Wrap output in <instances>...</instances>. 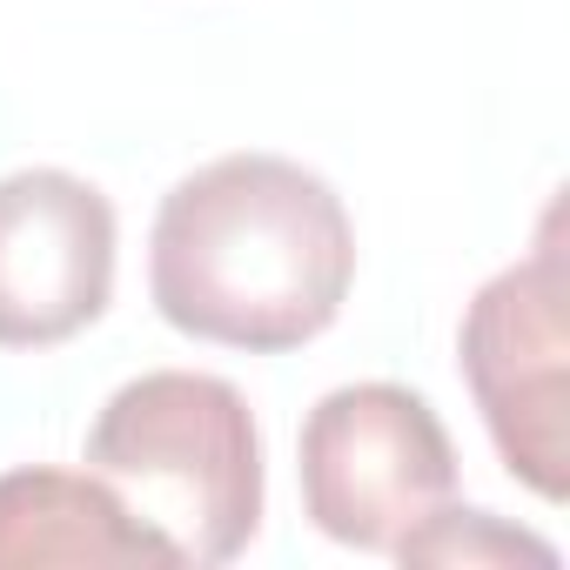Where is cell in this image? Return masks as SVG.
Segmentation results:
<instances>
[{
	"label": "cell",
	"mask_w": 570,
	"mask_h": 570,
	"mask_svg": "<svg viewBox=\"0 0 570 570\" xmlns=\"http://www.w3.org/2000/svg\"><path fill=\"white\" fill-rule=\"evenodd\" d=\"M88 470L181 563H228L262 530V436L222 376L148 370L121 383L88 430Z\"/></svg>",
	"instance_id": "cell-2"
},
{
	"label": "cell",
	"mask_w": 570,
	"mask_h": 570,
	"mask_svg": "<svg viewBox=\"0 0 570 570\" xmlns=\"http://www.w3.org/2000/svg\"><path fill=\"white\" fill-rule=\"evenodd\" d=\"M356 282L343 195L289 155H222L161 195L148 296L168 330L248 356L316 343Z\"/></svg>",
	"instance_id": "cell-1"
},
{
	"label": "cell",
	"mask_w": 570,
	"mask_h": 570,
	"mask_svg": "<svg viewBox=\"0 0 570 570\" xmlns=\"http://www.w3.org/2000/svg\"><path fill=\"white\" fill-rule=\"evenodd\" d=\"M463 383L503 470L543 503L570 497V255L563 195L537 222V248L497 268L456 330Z\"/></svg>",
	"instance_id": "cell-3"
},
{
	"label": "cell",
	"mask_w": 570,
	"mask_h": 570,
	"mask_svg": "<svg viewBox=\"0 0 570 570\" xmlns=\"http://www.w3.org/2000/svg\"><path fill=\"white\" fill-rule=\"evenodd\" d=\"M390 557L396 563H463V570H497V563H543V570H557V543H543L530 530H510L490 510H456V503L430 510L410 537H396Z\"/></svg>",
	"instance_id": "cell-7"
},
{
	"label": "cell",
	"mask_w": 570,
	"mask_h": 570,
	"mask_svg": "<svg viewBox=\"0 0 570 570\" xmlns=\"http://www.w3.org/2000/svg\"><path fill=\"white\" fill-rule=\"evenodd\" d=\"M41 563H155L188 570L181 550L148 530L95 470H8L0 476V570Z\"/></svg>",
	"instance_id": "cell-6"
},
{
	"label": "cell",
	"mask_w": 570,
	"mask_h": 570,
	"mask_svg": "<svg viewBox=\"0 0 570 570\" xmlns=\"http://www.w3.org/2000/svg\"><path fill=\"white\" fill-rule=\"evenodd\" d=\"M303 510L330 543L396 550L430 510L456 503L443 416L403 383H343L303 423Z\"/></svg>",
	"instance_id": "cell-4"
},
{
	"label": "cell",
	"mask_w": 570,
	"mask_h": 570,
	"mask_svg": "<svg viewBox=\"0 0 570 570\" xmlns=\"http://www.w3.org/2000/svg\"><path fill=\"white\" fill-rule=\"evenodd\" d=\"M115 296V208L68 168L0 175V350H55Z\"/></svg>",
	"instance_id": "cell-5"
}]
</instances>
